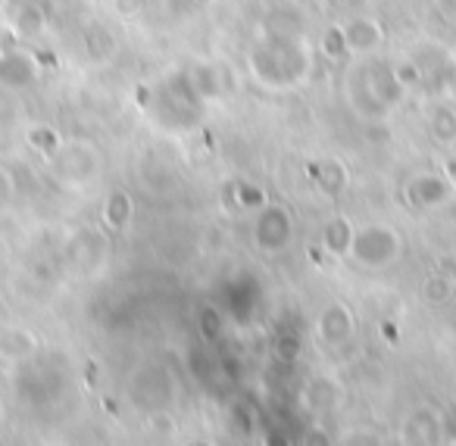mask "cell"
I'll return each instance as SVG.
<instances>
[{
	"mask_svg": "<svg viewBox=\"0 0 456 446\" xmlns=\"http://www.w3.org/2000/svg\"><path fill=\"white\" fill-rule=\"evenodd\" d=\"M316 337L325 350H344L356 337V319L350 306L344 303H329L316 319Z\"/></svg>",
	"mask_w": 456,
	"mask_h": 446,
	"instance_id": "cell-4",
	"label": "cell"
},
{
	"mask_svg": "<svg viewBox=\"0 0 456 446\" xmlns=\"http://www.w3.org/2000/svg\"><path fill=\"white\" fill-rule=\"evenodd\" d=\"M254 240L263 253H281L294 240V215L281 203H266L256 209L254 219Z\"/></svg>",
	"mask_w": 456,
	"mask_h": 446,
	"instance_id": "cell-3",
	"label": "cell"
},
{
	"mask_svg": "<svg viewBox=\"0 0 456 446\" xmlns=\"http://www.w3.org/2000/svg\"><path fill=\"white\" fill-rule=\"evenodd\" d=\"M197 7H209V4H213V0H194Z\"/></svg>",
	"mask_w": 456,
	"mask_h": 446,
	"instance_id": "cell-31",
	"label": "cell"
},
{
	"mask_svg": "<svg viewBox=\"0 0 456 446\" xmlns=\"http://www.w3.org/2000/svg\"><path fill=\"white\" fill-rule=\"evenodd\" d=\"M300 350H304V344H300L297 334H279V340H275V356H279V362H294V359L300 356Z\"/></svg>",
	"mask_w": 456,
	"mask_h": 446,
	"instance_id": "cell-25",
	"label": "cell"
},
{
	"mask_svg": "<svg viewBox=\"0 0 456 446\" xmlns=\"http://www.w3.org/2000/svg\"><path fill=\"white\" fill-rule=\"evenodd\" d=\"M313 178H316L319 191H322L325 197H341L350 184V169L341 157H329V159H322V163H316Z\"/></svg>",
	"mask_w": 456,
	"mask_h": 446,
	"instance_id": "cell-14",
	"label": "cell"
},
{
	"mask_svg": "<svg viewBox=\"0 0 456 446\" xmlns=\"http://www.w3.org/2000/svg\"><path fill=\"white\" fill-rule=\"evenodd\" d=\"M341 402V387L331 377H313L304 387V406L310 412H331Z\"/></svg>",
	"mask_w": 456,
	"mask_h": 446,
	"instance_id": "cell-16",
	"label": "cell"
},
{
	"mask_svg": "<svg viewBox=\"0 0 456 446\" xmlns=\"http://www.w3.org/2000/svg\"><path fill=\"white\" fill-rule=\"evenodd\" d=\"M85 47H88L91 60H103L113 51V41H110V35L103 32V28H91V32L85 35Z\"/></svg>",
	"mask_w": 456,
	"mask_h": 446,
	"instance_id": "cell-23",
	"label": "cell"
},
{
	"mask_svg": "<svg viewBox=\"0 0 456 446\" xmlns=\"http://www.w3.org/2000/svg\"><path fill=\"white\" fill-rule=\"evenodd\" d=\"M232 207H235V213H241V209H263L269 203V197H266V191L263 188H256V184H244V182H235L232 184Z\"/></svg>",
	"mask_w": 456,
	"mask_h": 446,
	"instance_id": "cell-20",
	"label": "cell"
},
{
	"mask_svg": "<svg viewBox=\"0 0 456 446\" xmlns=\"http://www.w3.org/2000/svg\"><path fill=\"white\" fill-rule=\"evenodd\" d=\"M26 144H28V150H35V153H41V157H47V159H53V153L60 150V132L53 126H32L26 132Z\"/></svg>",
	"mask_w": 456,
	"mask_h": 446,
	"instance_id": "cell-19",
	"label": "cell"
},
{
	"mask_svg": "<svg viewBox=\"0 0 456 446\" xmlns=\"http://www.w3.org/2000/svg\"><path fill=\"white\" fill-rule=\"evenodd\" d=\"M456 294V284L450 275H441V272H431L428 278H425L422 284V300L428 303V306H444V303H450Z\"/></svg>",
	"mask_w": 456,
	"mask_h": 446,
	"instance_id": "cell-18",
	"label": "cell"
},
{
	"mask_svg": "<svg viewBox=\"0 0 456 446\" xmlns=\"http://www.w3.org/2000/svg\"><path fill=\"white\" fill-rule=\"evenodd\" d=\"M197 321H200V331L207 334V337H216L219 334V315H216V309L213 306H203L200 309V315H197Z\"/></svg>",
	"mask_w": 456,
	"mask_h": 446,
	"instance_id": "cell-27",
	"label": "cell"
},
{
	"mask_svg": "<svg viewBox=\"0 0 456 446\" xmlns=\"http://www.w3.org/2000/svg\"><path fill=\"white\" fill-rule=\"evenodd\" d=\"M441 437H444V418L435 409H425V406L412 409L403 418V425H400V440L403 443L428 446V443H441Z\"/></svg>",
	"mask_w": 456,
	"mask_h": 446,
	"instance_id": "cell-9",
	"label": "cell"
},
{
	"mask_svg": "<svg viewBox=\"0 0 456 446\" xmlns=\"http://www.w3.org/2000/svg\"><path fill=\"white\" fill-rule=\"evenodd\" d=\"M147 431L159 440H172L178 434L175 415H172L169 409H151V412H147Z\"/></svg>",
	"mask_w": 456,
	"mask_h": 446,
	"instance_id": "cell-21",
	"label": "cell"
},
{
	"mask_svg": "<svg viewBox=\"0 0 456 446\" xmlns=\"http://www.w3.org/2000/svg\"><path fill=\"white\" fill-rule=\"evenodd\" d=\"M394 72H397L400 85H403L406 91L416 88V85H422V82H425V69L419 66V60H403V63L394 66Z\"/></svg>",
	"mask_w": 456,
	"mask_h": 446,
	"instance_id": "cell-24",
	"label": "cell"
},
{
	"mask_svg": "<svg viewBox=\"0 0 456 446\" xmlns=\"http://www.w3.org/2000/svg\"><path fill=\"white\" fill-rule=\"evenodd\" d=\"M435 272H441V275H450L456 278V259L453 256H437V265Z\"/></svg>",
	"mask_w": 456,
	"mask_h": 446,
	"instance_id": "cell-29",
	"label": "cell"
},
{
	"mask_svg": "<svg viewBox=\"0 0 456 446\" xmlns=\"http://www.w3.org/2000/svg\"><path fill=\"white\" fill-rule=\"evenodd\" d=\"M13 194H16V182H13V175H10L7 169H0V209H7V207H10V200H13Z\"/></svg>",
	"mask_w": 456,
	"mask_h": 446,
	"instance_id": "cell-28",
	"label": "cell"
},
{
	"mask_svg": "<svg viewBox=\"0 0 456 446\" xmlns=\"http://www.w3.org/2000/svg\"><path fill=\"white\" fill-rule=\"evenodd\" d=\"M425 126H428V134L437 144H456V109L453 107H447V103L431 107L428 116H425Z\"/></svg>",
	"mask_w": 456,
	"mask_h": 446,
	"instance_id": "cell-17",
	"label": "cell"
},
{
	"mask_svg": "<svg viewBox=\"0 0 456 446\" xmlns=\"http://www.w3.org/2000/svg\"><path fill=\"white\" fill-rule=\"evenodd\" d=\"M41 78V63L28 51H4L0 53V88L26 91Z\"/></svg>",
	"mask_w": 456,
	"mask_h": 446,
	"instance_id": "cell-7",
	"label": "cell"
},
{
	"mask_svg": "<svg viewBox=\"0 0 456 446\" xmlns=\"http://www.w3.org/2000/svg\"><path fill=\"white\" fill-rule=\"evenodd\" d=\"M51 163H57V172L66 182H88L97 172V153L88 144H66L53 153Z\"/></svg>",
	"mask_w": 456,
	"mask_h": 446,
	"instance_id": "cell-10",
	"label": "cell"
},
{
	"mask_svg": "<svg viewBox=\"0 0 456 446\" xmlns=\"http://www.w3.org/2000/svg\"><path fill=\"white\" fill-rule=\"evenodd\" d=\"M322 53L329 60H344L350 57L347 51V38H344V28L341 26H329L322 32Z\"/></svg>",
	"mask_w": 456,
	"mask_h": 446,
	"instance_id": "cell-22",
	"label": "cell"
},
{
	"mask_svg": "<svg viewBox=\"0 0 456 446\" xmlns=\"http://www.w3.org/2000/svg\"><path fill=\"white\" fill-rule=\"evenodd\" d=\"M354 222L347 215H331L329 222L322 225V250L335 259H347L350 244H354Z\"/></svg>",
	"mask_w": 456,
	"mask_h": 446,
	"instance_id": "cell-13",
	"label": "cell"
},
{
	"mask_svg": "<svg viewBox=\"0 0 456 446\" xmlns=\"http://www.w3.org/2000/svg\"><path fill=\"white\" fill-rule=\"evenodd\" d=\"M456 197V184L450 178L437 175V172H425V175L412 178L406 184V203L412 209H441Z\"/></svg>",
	"mask_w": 456,
	"mask_h": 446,
	"instance_id": "cell-6",
	"label": "cell"
},
{
	"mask_svg": "<svg viewBox=\"0 0 456 446\" xmlns=\"http://www.w3.org/2000/svg\"><path fill=\"white\" fill-rule=\"evenodd\" d=\"M360 85L385 113H391L394 107H400V103L406 101V88L400 85L397 72H394V63H372L362 72Z\"/></svg>",
	"mask_w": 456,
	"mask_h": 446,
	"instance_id": "cell-5",
	"label": "cell"
},
{
	"mask_svg": "<svg viewBox=\"0 0 456 446\" xmlns=\"http://www.w3.org/2000/svg\"><path fill=\"white\" fill-rule=\"evenodd\" d=\"M38 353V337L22 325L0 328V359L7 362H26Z\"/></svg>",
	"mask_w": 456,
	"mask_h": 446,
	"instance_id": "cell-11",
	"label": "cell"
},
{
	"mask_svg": "<svg viewBox=\"0 0 456 446\" xmlns=\"http://www.w3.org/2000/svg\"><path fill=\"white\" fill-rule=\"evenodd\" d=\"M403 253V238L391 225H366L356 228L354 244H350L347 259L362 269H387Z\"/></svg>",
	"mask_w": 456,
	"mask_h": 446,
	"instance_id": "cell-2",
	"label": "cell"
},
{
	"mask_svg": "<svg viewBox=\"0 0 456 446\" xmlns=\"http://www.w3.org/2000/svg\"><path fill=\"white\" fill-rule=\"evenodd\" d=\"M344 38H347L350 57H369L385 45V26L372 16H354V20L344 22Z\"/></svg>",
	"mask_w": 456,
	"mask_h": 446,
	"instance_id": "cell-8",
	"label": "cell"
},
{
	"mask_svg": "<svg viewBox=\"0 0 456 446\" xmlns=\"http://www.w3.org/2000/svg\"><path fill=\"white\" fill-rule=\"evenodd\" d=\"M101 219H103V228L113 234L126 231L134 219V197L128 194L126 188H113L103 200V209H101Z\"/></svg>",
	"mask_w": 456,
	"mask_h": 446,
	"instance_id": "cell-12",
	"label": "cell"
},
{
	"mask_svg": "<svg viewBox=\"0 0 456 446\" xmlns=\"http://www.w3.org/2000/svg\"><path fill=\"white\" fill-rule=\"evenodd\" d=\"M350 7H362V4H366V0H347Z\"/></svg>",
	"mask_w": 456,
	"mask_h": 446,
	"instance_id": "cell-30",
	"label": "cell"
},
{
	"mask_svg": "<svg viewBox=\"0 0 456 446\" xmlns=\"http://www.w3.org/2000/svg\"><path fill=\"white\" fill-rule=\"evenodd\" d=\"M254 78L269 91H285L300 85L310 69V51L297 35H269L248 57Z\"/></svg>",
	"mask_w": 456,
	"mask_h": 446,
	"instance_id": "cell-1",
	"label": "cell"
},
{
	"mask_svg": "<svg viewBox=\"0 0 456 446\" xmlns=\"http://www.w3.org/2000/svg\"><path fill=\"white\" fill-rule=\"evenodd\" d=\"M47 32V13L35 0H22L13 13V35L20 41H38Z\"/></svg>",
	"mask_w": 456,
	"mask_h": 446,
	"instance_id": "cell-15",
	"label": "cell"
},
{
	"mask_svg": "<svg viewBox=\"0 0 456 446\" xmlns=\"http://www.w3.org/2000/svg\"><path fill=\"white\" fill-rule=\"evenodd\" d=\"M110 10L116 16H122V20H132V16H138L144 10V0H110Z\"/></svg>",
	"mask_w": 456,
	"mask_h": 446,
	"instance_id": "cell-26",
	"label": "cell"
}]
</instances>
